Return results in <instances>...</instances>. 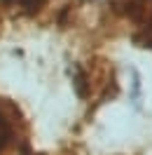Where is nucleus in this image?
I'll use <instances>...</instances> for the list:
<instances>
[{"instance_id": "f257e3e1", "label": "nucleus", "mask_w": 152, "mask_h": 155, "mask_svg": "<svg viewBox=\"0 0 152 155\" xmlns=\"http://www.w3.org/2000/svg\"><path fill=\"white\" fill-rule=\"evenodd\" d=\"M73 85L77 97L91 110L101 104H108L119 94V78H117L115 61L103 54H89L87 59L75 64Z\"/></svg>"}, {"instance_id": "f03ea898", "label": "nucleus", "mask_w": 152, "mask_h": 155, "mask_svg": "<svg viewBox=\"0 0 152 155\" xmlns=\"http://www.w3.org/2000/svg\"><path fill=\"white\" fill-rule=\"evenodd\" d=\"M105 7L119 33H126L133 45L152 49V0H110Z\"/></svg>"}, {"instance_id": "7ed1b4c3", "label": "nucleus", "mask_w": 152, "mask_h": 155, "mask_svg": "<svg viewBox=\"0 0 152 155\" xmlns=\"http://www.w3.org/2000/svg\"><path fill=\"white\" fill-rule=\"evenodd\" d=\"M30 120L14 99L0 94V155H24L30 146Z\"/></svg>"}, {"instance_id": "20e7f679", "label": "nucleus", "mask_w": 152, "mask_h": 155, "mask_svg": "<svg viewBox=\"0 0 152 155\" xmlns=\"http://www.w3.org/2000/svg\"><path fill=\"white\" fill-rule=\"evenodd\" d=\"M54 0H0V10L19 19H40Z\"/></svg>"}]
</instances>
